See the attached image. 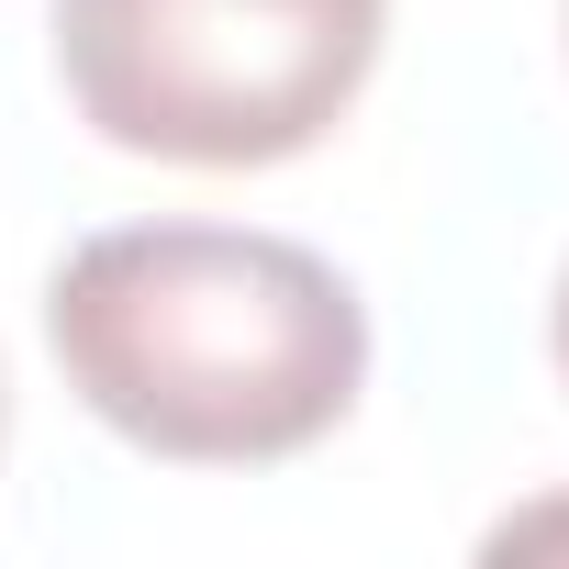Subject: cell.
I'll list each match as a JSON object with an SVG mask.
<instances>
[{"instance_id":"1","label":"cell","mask_w":569,"mask_h":569,"mask_svg":"<svg viewBox=\"0 0 569 569\" xmlns=\"http://www.w3.org/2000/svg\"><path fill=\"white\" fill-rule=\"evenodd\" d=\"M46 347L90 425L168 469H268L369 391V302L336 257L257 223H112L46 268Z\"/></svg>"},{"instance_id":"2","label":"cell","mask_w":569,"mask_h":569,"mask_svg":"<svg viewBox=\"0 0 569 569\" xmlns=\"http://www.w3.org/2000/svg\"><path fill=\"white\" fill-rule=\"evenodd\" d=\"M68 112L157 168H279L325 146L391 34V0H46Z\"/></svg>"},{"instance_id":"3","label":"cell","mask_w":569,"mask_h":569,"mask_svg":"<svg viewBox=\"0 0 569 569\" xmlns=\"http://www.w3.org/2000/svg\"><path fill=\"white\" fill-rule=\"evenodd\" d=\"M547 358H558V380H569V257H558V291H547Z\"/></svg>"},{"instance_id":"4","label":"cell","mask_w":569,"mask_h":569,"mask_svg":"<svg viewBox=\"0 0 569 569\" xmlns=\"http://www.w3.org/2000/svg\"><path fill=\"white\" fill-rule=\"evenodd\" d=\"M0 447H12V369H0Z\"/></svg>"},{"instance_id":"5","label":"cell","mask_w":569,"mask_h":569,"mask_svg":"<svg viewBox=\"0 0 569 569\" xmlns=\"http://www.w3.org/2000/svg\"><path fill=\"white\" fill-rule=\"evenodd\" d=\"M558 34H569V0H558Z\"/></svg>"}]
</instances>
